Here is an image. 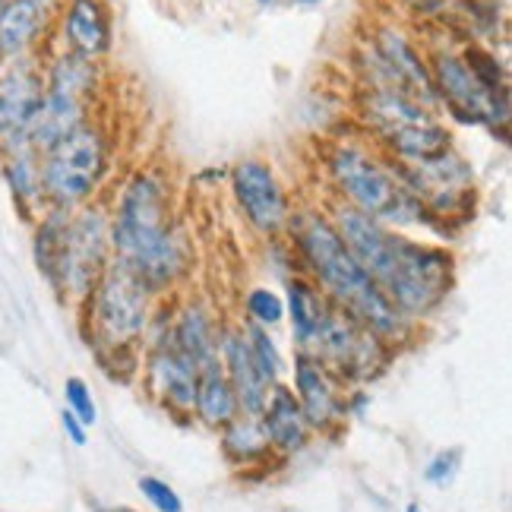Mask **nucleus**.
I'll use <instances>...</instances> for the list:
<instances>
[{
  "label": "nucleus",
  "mask_w": 512,
  "mask_h": 512,
  "mask_svg": "<svg viewBox=\"0 0 512 512\" xmlns=\"http://www.w3.org/2000/svg\"><path fill=\"white\" fill-rule=\"evenodd\" d=\"M288 238L291 250L307 266L313 282L320 285L323 298L345 310L361 326H367L373 336L383 342H396L408 332V317L386 298V291L370 279L354 260L351 250L342 244L336 225L329 222L326 212L317 209H294L288 215Z\"/></svg>",
  "instance_id": "nucleus-1"
},
{
  "label": "nucleus",
  "mask_w": 512,
  "mask_h": 512,
  "mask_svg": "<svg viewBox=\"0 0 512 512\" xmlns=\"http://www.w3.org/2000/svg\"><path fill=\"white\" fill-rule=\"evenodd\" d=\"M111 260L133 269L155 294L184 269V250L174 234L171 187L162 174L140 171L117 196L111 215Z\"/></svg>",
  "instance_id": "nucleus-2"
},
{
  "label": "nucleus",
  "mask_w": 512,
  "mask_h": 512,
  "mask_svg": "<svg viewBox=\"0 0 512 512\" xmlns=\"http://www.w3.org/2000/svg\"><path fill=\"white\" fill-rule=\"evenodd\" d=\"M326 174L339 200L364 212L386 228L433 225L424 206L408 193L402 177L386 155L364 149L361 143H336L326 152Z\"/></svg>",
  "instance_id": "nucleus-3"
},
{
  "label": "nucleus",
  "mask_w": 512,
  "mask_h": 512,
  "mask_svg": "<svg viewBox=\"0 0 512 512\" xmlns=\"http://www.w3.org/2000/svg\"><path fill=\"white\" fill-rule=\"evenodd\" d=\"M361 121L392 162H424L452 149V136L437 114L396 86H367L361 95Z\"/></svg>",
  "instance_id": "nucleus-4"
},
{
  "label": "nucleus",
  "mask_w": 512,
  "mask_h": 512,
  "mask_svg": "<svg viewBox=\"0 0 512 512\" xmlns=\"http://www.w3.org/2000/svg\"><path fill=\"white\" fill-rule=\"evenodd\" d=\"M42 159L45 209H76L92 200L108 171V133L98 121L73 127L51 149L38 152Z\"/></svg>",
  "instance_id": "nucleus-5"
},
{
  "label": "nucleus",
  "mask_w": 512,
  "mask_h": 512,
  "mask_svg": "<svg viewBox=\"0 0 512 512\" xmlns=\"http://www.w3.org/2000/svg\"><path fill=\"white\" fill-rule=\"evenodd\" d=\"M42 73V105H38L35 121L29 127V146L35 152L51 149L73 127L86 124L92 117V102L98 89V64L83 61V57L70 51H61L42 61Z\"/></svg>",
  "instance_id": "nucleus-6"
},
{
  "label": "nucleus",
  "mask_w": 512,
  "mask_h": 512,
  "mask_svg": "<svg viewBox=\"0 0 512 512\" xmlns=\"http://www.w3.org/2000/svg\"><path fill=\"white\" fill-rule=\"evenodd\" d=\"M111 263V219L102 206L83 203L70 209L61 250H57V263L51 285L64 294L67 301H86L95 282Z\"/></svg>",
  "instance_id": "nucleus-7"
},
{
  "label": "nucleus",
  "mask_w": 512,
  "mask_h": 512,
  "mask_svg": "<svg viewBox=\"0 0 512 512\" xmlns=\"http://www.w3.org/2000/svg\"><path fill=\"white\" fill-rule=\"evenodd\" d=\"M86 301H89L92 336L105 348L124 351L140 339L149 326L152 291L146 288L140 275L117 260L108 263V269L102 272V279L95 282Z\"/></svg>",
  "instance_id": "nucleus-8"
},
{
  "label": "nucleus",
  "mask_w": 512,
  "mask_h": 512,
  "mask_svg": "<svg viewBox=\"0 0 512 512\" xmlns=\"http://www.w3.org/2000/svg\"><path fill=\"white\" fill-rule=\"evenodd\" d=\"M430 222H456L475 209V171L452 149L424 162H392Z\"/></svg>",
  "instance_id": "nucleus-9"
},
{
  "label": "nucleus",
  "mask_w": 512,
  "mask_h": 512,
  "mask_svg": "<svg viewBox=\"0 0 512 512\" xmlns=\"http://www.w3.org/2000/svg\"><path fill=\"white\" fill-rule=\"evenodd\" d=\"M452 285V260L446 250L427 247L399 234L396 263H392L383 291L408 320L424 317L437 307Z\"/></svg>",
  "instance_id": "nucleus-10"
},
{
  "label": "nucleus",
  "mask_w": 512,
  "mask_h": 512,
  "mask_svg": "<svg viewBox=\"0 0 512 512\" xmlns=\"http://www.w3.org/2000/svg\"><path fill=\"white\" fill-rule=\"evenodd\" d=\"M430 80L437 89V98L465 124L481 127H506L509 121V95L500 89L484 86L471 67L465 64L462 51L452 48H433L427 54Z\"/></svg>",
  "instance_id": "nucleus-11"
},
{
  "label": "nucleus",
  "mask_w": 512,
  "mask_h": 512,
  "mask_svg": "<svg viewBox=\"0 0 512 512\" xmlns=\"http://www.w3.org/2000/svg\"><path fill=\"white\" fill-rule=\"evenodd\" d=\"M42 57H16L0 70V159L29 146V127L42 105Z\"/></svg>",
  "instance_id": "nucleus-12"
},
{
  "label": "nucleus",
  "mask_w": 512,
  "mask_h": 512,
  "mask_svg": "<svg viewBox=\"0 0 512 512\" xmlns=\"http://www.w3.org/2000/svg\"><path fill=\"white\" fill-rule=\"evenodd\" d=\"M367 45L373 48V54L380 57V64L392 80V86L415 98L421 108L437 114L440 98H437V89H433V80H430L427 54L418 48L415 38L396 23H377Z\"/></svg>",
  "instance_id": "nucleus-13"
},
{
  "label": "nucleus",
  "mask_w": 512,
  "mask_h": 512,
  "mask_svg": "<svg viewBox=\"0 0 512 512\" xmlns=\"http://www.w3.org/2000/svg\"><path fill=\"white\" fill-rule=\"evenodd\" d=\"M304 348H310L304 354H317L320 361L332 364L339 373L358 377V373H370L373 361L380 358L383 339H377L367 326H361L354 317H348L345 310L329 304L317 336H313Z\"/></svg>",
  "instance_id": "nucleus-14"
},
{
  "label": "nucleus",
  "mask_w": 512,
  "mask_h": 512,
  "mask_svg": "<svg viewBox=\"0 0 512 512\" xmlns=\"http://www.w3.org/2000/svg\"><path fill=\"white\" fill-rule=\"evenodd\" d=\"M231 190L238 200L241 212L247 215V222L260 234H282L288 225V196L282 181L275 177V171L263 159H241L231 168Z\"/></svg>",
  "instance_id": "nucleus-15"
},
{
  "label": "nucleus",
  "mask_w": 512,
  "mask_h": 512,
  "mask_svg": "<svg viewBox=\"0 0 512 512\" xmlns=\"http://www.w3.org/2000/svg\"><path fill=\"white\" fill-rule=\"evenodd\" d=\"M57 35H61L64 51L98 64L114 45L108 4L105 0H64L61 16H57Z\"/></svg>",
  "instance_id": "nucleus-16"
},
{
  "label": "nucleus",
  "mask_w": 512,
  "mask_h": 512,
  "mask_svg": "<svg viewBox=\"0 0 512 512\" xmlns=\"http://www.w3.org/2000/svg\"><path fill=\"white\" fill-rule=\"evenodd\" d=\"M54 0H4L0 4V51L7 61L38 54L51 29Z\"/></svg>",
  "instance_id": "nucleus-17"
},
{
  "label": "nucleus",
  "mask_w": 512,
  "mask_h": 512,
  "mask_svg": "<svg viewBox=\"0 0 512 512\" xmlns=\"http://www.w3.org/2000/svg\"><path fill=\"white\" fill-rule=\"evenodd\" d=\"M219 348H222V358H225V377L234 389L238 408H244L247 418H260L272 383L263 377L260 364H256L253 351L247 345V336L244 332H225Z\"/></svg>",
  "instance_id": "nucleus-18"
},
{
  "label": "nucleus",
  "mask_w": 512,
  "mask_h": 512,
  "mask_svg": "<svg viewBox=\"0 0 512 512\" xmlns=\"http://www.w3.org/2000/svg\"><path fill=\"white\" fill-rule=\"evenodd\" d=\"M196 367L184 358L174 339L162 342L149 358V383L174 411H193L196 402Z\"/></svg>",
  "instance_id": "nucleus-19"
},
{
  "label": "nucleus",
  "mask_w": 512,
  "mask_h": 512,
  "mask_svg": "<svg viewBox=\"0 0 512 512\" xmlns=\"http://www.w3.org/2000/svg\"><path fill=\"white\" fill-rule=\"evenodd\" d=\"M263 418V430H266V440L282 449V452H294L307 443V418H304V408L301 402L294 399V392L282 383H272L269 386V396L266 405L260 411Z\"/></svg>",
  "instance_id": "nucleus-20"
},
{
  "label": "nucleus",
  "mask_w": 512,
  "mask_h": 512,
  "mask_svg": "<svg viewBox=\"0 0 512 512\" xmlns=\"http://www.w3.org/2000/svg\"><path fill=\"white\" fill-rule=\"evenodd\" d=\"M294 389H298V402L304 408L307 424L326 427L332 424V418H339V399L323 364L313 361L304 351L298 354V361H294Z\"/></svg>",
  "instance_id": "nucleus-21"
},
{
  "label": "nucleus",
  "mask_w": 512,
  "mask_h": 512,
  "mask_svg": "<svg viewBox=\"0 0 512 512\" xmlns=\"http://www.w3.org/2000/svg\"><path fill=\"white\" fill-rule=\"evenodd\" d=\"M174 345L181 348L184 358L196 367V373L219 364V342L222 336L215 332V323L200 304H187L181 317L174 323Z\"/></svg>",
  "instance_id": "nucleus-22"
},
{
  "label": "nucleus",
  "mask_w": 512,
  "mask_h": 512,
  "mask_svg": "<svg viewBox=\"0 0 512 512\" xmlns=\"http://www.w3.org/2000/svg\"><path fill=\"white\" fill-rule=\"evenodd\" d=\"M4 168V181L13 193V203L23 215H38L45 209V193H42V159L32 146L16 149L7 159H0Z\"/></svg>",
  "instance_id": "nucleus-23"
},
{
  "label": "nucleus",
  "mask_w": 512,
  "mask_h": 512,
  "mask_svg": "<svg viewBox=\"0 0 512 512\" xmlns=\"http://www.w3.org/2000/svg\"><path fill=\"white\" fill-rule=\"evenodd\" d=\"M193 411L209 427H228L234 418H238V399H234V389L219 364L200 370V377H196Z\"/></svg>",
  "instance_id": "nucleus-24"
},
{
  "label": "nucleus",
  "mask_w": 512,
  "mask_h": 512,
  "mask_svg": "<svg viewBox=\"0 0 512 512\" xmlns=\"http://www.w3.org/2000/svg\"><path fill=\"white\" fill-rule=\"evenodd\" d=\"M329 301L323 298V291L310 285V279H291L288 282V313H291V329L294 339L307 345L326 317Z\"/></svg>",
  "instance_id": "nucleus-25"
},
{
  "label": "nucleus",
  "mask_w": 512,
  "mask_h": 512,
  "mask_svg": "<svg viewBox=\"0 0 512 512\" xmlns=\"http://www.w3.org/2000/svg\"><path fill=\"white\" fill-rule=\"evenodd\" d=\"M269 440L260 418H247V421H231L225 433V452L234 462H247V459H260L266 456Z\"/></svg>",
  "instance_id": "nucleus-26"
},
{
  "label": "nucleus",
  "mask_w": 512,
  "mask_h": 512,
  "mask_svg": "<svg viewBox=\"0 0 512 512\" xmlns=\"http://www.w3.org/2000/svg\"><path fill=\"white\" fill-rule=\"evenodd\" d=\"M247 345H250V351H253V358H256V364H260V370H263V377L269 380V383H275L282 377V358H279V351H275V345H272V339H269V332L260 326V323H253V326H247Z\"/></svg>",
  "instance_id": "nucleus-27"
},
{
  "label": "nucleus",
  "mask_w": 512,
  "mask_h": 512,
  "mask_svg": "<svg viewBox=\"0 0 512 512\" xmlns=\"http://www.w3.org/2000/svg\"><path fill=\"white\" fill-rule=\"evenodd\" d=\"M462 57H465V64L471 67V73H475L484 86L506 92V73L497 64V54H490V51H484L478 45H465L462 48Z\"/></svg>",
  "instance_id": "nucleus-28"
},
{
  "label": "nucleus",
  "mask_w": 512,
  "mask_h": 512,
  "mask_svg": "<svg viewBox=\"0 0 512 512\" xmlns=\"http://www.w3.org/2000/svg\"><path fill=\"white\" fill-rule=\"evenodd\" d=\"M247 313L260 323V326H275L282 317H285V304L275 291L269 288H253L247 294Z\"/></svg>",
  "instance_id": "nucleus-29"
},
{
  "label": "nucleus",
  "mask_w": 512,
  "mask_h": 512,
  "mask_svg": "<svg viewBox=\"0 0 512 512\" xmlns=\"http://www.w3.org/2000/svg\"><path fill=\"white\" fill-rule=\"evenodd\" d=\"M64 399H67V411H73L76 418H80L86 427L89 424H95V402H92V392H89V386L83 383V380H67V386H64Z\"/></svg>",
  "instance_id": "nucleus-30"
},
{
  "label": "nucleus",
  "mask_w": 512,
  "mask_h": 512,
  "mask_svg": "<svg viewBox=\"0 0 512 512\" xmlns=\"http://www.w3.org/2000/svg\"><path fill=\"white\" fill-rule=\"evenodd\" d=\"M140 490H143V497H146L155 509H159V512H184L181 497H177L165 481L152 478V475H143V478H140Z\"/></svg>",
  "instance_id": "nucleus-31"
},
{
  "label": "nucleus",
  "mask_w": 512,
  "mask_h": 512,
  "mask_svg": "<svg viewBox=\"0 0 512 512\" xmlns=\"http://www.w3.org/2000/svg\"><path fill=\"white\" fill-rule=\"evenodd\" d=\"M456 456H459L456 449H452V452H440V456L433 459V462L427 465V471H424L427 481H433V484H446L452 475H456V465H459Z\"/></svg>",
  "instance_id": "nucleus-32"
},
{
  "label": "nucleus",
  "mask_w": 512,
  "mask_h": 512,
  "mask_svg": "<svg viewBox=\"0 0 512 512\" xmlns=\"http://www.w3.org/2000/svg\"><path fill=\"white\" fill-rule=\"evenodd\" d=\"M61 421H64V430H67V437L76 443V446H86V424L73 415V411H61Z\"/></svg>",
  "instance_id": "nucleus-33"
},
{
  "label": "nucleus",
  "mask_w": 512,
  "mask_h": 512,
  "mask_svg": "<svg viewBox=\"0 0 512 512\" xmlns=\"http://www.w3.org/2000/svg\"><path fill=\"white\" fill-rule=\"evenodd\" d=\"M260 7H279V4H301V7H313L317 0H256Z\"/></svg>",
  "instance_id": "nucleus-34"
},
{
  "label": "nucleus",
  "mask_w": 512,
  "mask_h": 512,
  "mask_svg": "<svg viewBox=\"0 0 512 512\" xmlns=\"http://www.w3.org/2000/svg\"><path fill=\"white\" fill-rule=\"evenodd\" d=\"M7 67V57H4V51H0V70H4Z\"/></svg>",
  "instance_id": "nucleus-35"
},
{
  "label": "nucleus",
  "mask_w": 512,
  "mask_h": 512,
  "mask_svg": "<svg viewBox=\"0 0 512 512\" xmlns=\"http://www.w3.org/2000/svg\"><path fill=\"white\" fill-rule=\"evenodd\" d=\"M408 512H421V506H408Z\"/></svg>",
  "instance_id": "nucleus-36"
},
{
  "label": "nucleus",
  "mask_w": 512,
  "mask_h": 512,
  "mask_svg": "<svg viewBox=\"0 0 512 512\" xmlns=\"http://www.w3.org/2000/svg\"><path fill=\"white\" fill-rule=\"evenodd\" d=\"M0 4H4V0H0Z\"/></svg>",
  "instance_id": "nucleus-37"
}]
</instances>
